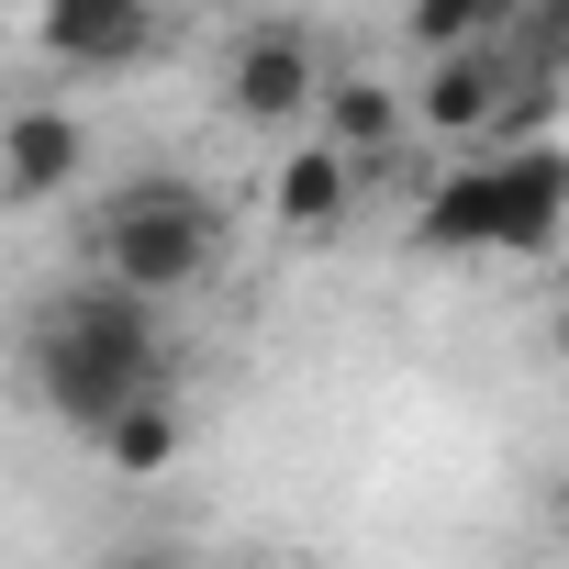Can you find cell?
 Segmentation results:
<instances>
[{
    "label": "cell",
    "mask_w": 569,
    "mask_h": 569,
    "mask_svg": "<svg viewBox=\"0 0 569 569\" xmlns=\"http://www.w3.org/2000/svg\"><path fill=\"white\" fill-rule=\"evenodd\" d=\"M23 380H34V402L57 413V425H112L134 391H157L168 380V336H157V313L134 302V291H112V279H79V291H57L46 313H34V336H23Z\"/></svg>",
    "instance_id": "obj_1"
},
{
    "label": "cell",
    "mask_w": 569,
    "mask_h": 569,
    "mask_svg": "<svg viewBox=\"0 0 569 569\" xmlns=\"http://www.w3.org/2000/svg\"><path fill=\"white\" fill-rule=\"evenodd\" d=\"M212 268H223V201L201 179H123L90 212V279L134 291L146 313L179 302V291H201Z\"/></svg>",
    "instance_id": "obj_2"
},
{
    "label": "cell",
    "mask_w": 569,
    "mask_h": 569,
    "mask_svg": "<svg viewBox=\"0 0 569 569\" xmlns=\"http://www.w3.org/2000/svg\"><path fill=\"white\" fill-rule=\"evenodd\" d=\"M325 79H336V46H325V23H302V12H257V23H234L223 57H212V101H223V123H246V134H302L313 101H325Z\"/></svg>",
    "instance_id": "obj_3"
},
{
    "label": "cell",
    "mask_w": 569,
    "mask_h": 569,
    "mask_svg": "<svg viewBox=\"0 0 569 569\" xmlns=\"http://www.w3.org/2000/svg\"><path fill=\"white\" fill-rule=\"evenodd\" d=\"M402 123L436 134V146H458V157H491V146H513V134L547 123V90H536V79L513 68V46L491 34V46L425 57V79L402 90Z\"/></svg>",
    "instance_id": "obj_4"
},
{
    "label": "cell",
    "mask_w": 569,
    "mask_h": 569,
    "mask_svg": "<svg viewBox=\"0 0 569 569\" xmlns=\"http://www.w3.org/2000/svg\"><path fill=\"white\" fill-rule=\"evenodd\" d=\"M168 46L157 0H34V57L68 79H123Z\"/></svg>",
    "instance_id": "obj_5"
},
{
    "label": "cell",
    "mask_w": 569,
    "mask_h": 569,
    "mask_svg": "<svg viewBox=\"0 0 569 569\" xmlns=\"http://www.w3.org/2000/svg\"><path fill=\"white\" fill-rule=\"evenodd\" d=\"M79 168H90V123H79L68 101H34V90L0 101V212L57 201Z\"/></svg>",
    "instance_id": "obj_6"
},
{
    "label": "cell",
    "mask_w": 569,
    "mask_h": 569,
    "mask_svg": "<svg viewBox=\"0 0 569 569\" xmlns=\"http://www.w3.org/2000/svg\"><path fill=\"white\" fill-rule=\"evenodd\" d=\"M302 134H313V146H336V157H347L358 179H380V168L402 157V134H413V123H402V90H391L380 68H336Z\"/></svg>",
    "instance_id": "obj_7"
},
{
    "label": "cell",
    "mask_w": 569,
    "mask_h": 569,
    "mask_svg": "<svg viewBox=\"0 0 569 569\" xmlns=\"http://www.w3.org/2000/svg\"><path fill=\"white\" fill-rule=\"evenodd\" d=\"M358 190H369V179H358L336 146L302 134V146H279V168H268V223H279V234H302V246H336L347 212H358Z\"/></svg>",
    "instance_id": "obj_8"
},
{
    "label": "cell",
    "mask_w": 569,
    "mask_h": 569,
    "mask_svg": "<svg viewBox=\"0 0 569 569\" xmlns=\"http://www.w3.org/2000/svg\"><path fill=\"white\" fill-rule=\"evenodd\" d=\"M413 246H436V257H502V157H458L425 190Z\"/></svg>",
    "instance_id": "obj_9"
},
{
    "label": "cell",
    "mask_w": 569,
    "mask_h": 569,
    "mask_svg": "<svg viewBox=\"0 0 569 569\" xmlns=\"http://www.w3.org/2000/svg\"><path fill=\"white\" fill-rule=\"evenodd\" d=\"M90 447H101V469H123V480H168V469L190 458V402L157 380V391H134L112 425H90Z\"/></svg>",
    "instance_id": "obj_10"
},
{
    "label": "cell",
    "mask_w": 569,
    "mask_h": 569,
    "mask_svg": "<svg viewBox=\"0 0 569 569\" xmlns=\"http://www.w3.org/2000/svg\"><path fill=\"white\" fill-rule=\"evenodd\" d=\"M491 157H502V257H547L558 246V201H569L558 146H491Z\"/></svg>",
    "instance_id": "obj_11"
},
{
    "label": "cell",
    "mask_w": 569,
    "mask_h": 569,
    "mask_svg": "<svg viewBox=\"0 0 569 569\" xmlns=\"http://www.w3.org/2000/svg\"><path fill=\"white\" fill-rule=\"evenodd\" d=\"M491 34H513L502 0H402V46L413 57H458V46H491Z\"/></svg>",
    "instance_id": "obj_12"
},
{
    "label": "cell",
    "mask_w": 569,
    "mask_h": 569,
    "mask_svg": "<svg viewBox=\"0 0 569 569\" xmlns=\"http://www.w3.org/2000/svg\"><path fill=\"white\" fill-rule=\"evenodd\" d=\"M90 569H190L179 547H112V558H90Z\"/></svg>",
    "instance_id": "obj_13"
},
{
    "label": "cell",
    "mask_w": 569,
    "mask_h": 569,
    "mask_svg": "<svg viewBox=\"0 0 569 569\" xmlns=\"http://www.w3.org/2000/svg\"><path fill=\"white\" fill-rule=\"evenodd\" d=\"M502 12H525V0H502Z\"/></svg>",
    "instance_id": "obj_14"
}]
</instances>
